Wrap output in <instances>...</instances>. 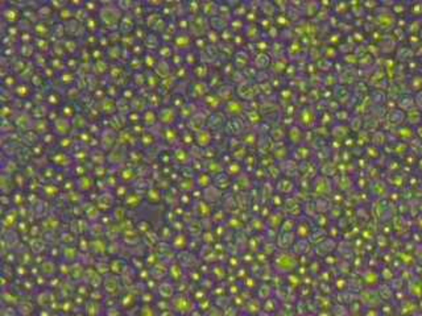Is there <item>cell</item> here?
<instances>
[{
  "mask_svg": "<svg viewBox=\"0 0 422 316\" xmlns=\"http://www.w3.org/2000/svg\"><path fill=\"white\" fill-rule=\"evenodd\" d=\"M317 121H318V116L315 113V109L310 105L302 107L297 113V123L300 124L301 128L314 127Z\"/></svg>",
  "mask_w": 422,
  "mask_h": 316,
  "instance_id": "1",
  "label": "cell"
},
{
  "mask_svg": "<svg viewBox=\"0 0 422 316\" xmlns=\"http://www.w3.org/2000/svg\"><path fill=\"white\" fill-rule=\"evenodd\" d=\"M179 112H177V109L172 108V107H161L157 111V119L161 124H164L166 127H172L177 120H179Z\"/></svg>",
  "mask_w": 422,
  "mask_h": 316,
  "instance_id": "2",
  "label": "cell"
},
{
  "mask_svg": "<svg viewBox=\"0 0 422 316\" xmlns=\"http://www.w3.org/2000/svg\"><path fill=\"white\" fill-rule=\"evenodd\" d=\"M275 266L278 271H282V273L292 271L295 268L294 257L291 253H280V256H277L276 261H275Z\"/></svg>",
  "mask_w": 422,
  "mask_h": 316,
  "instance_id": "3",
  "label": "cell"
},
{
  "mask_svg": "<svg viewBox=\"0 0 422 316\" xmlns=\"http://www.w3.org/2000/svg\"><path fill=\"white\" fill-rule=\"evenodd\" d=\"M193 45L192 34L185 30H181L173 38V46L179 50H189Z\"/></svg>",
  "mask_w": 422,
  "mask_h": 316,
  "instance_id": "4",
  "label": "cell"
},
{
  "mask_svg": "<svg viewBox=\"0 0 422 316\" xmlns=\"http://www.w3.org/2000/svg\"><path fill=\"white\" fill-rule=\"evenodd\" d=\"M244 112V104L238 100H228L225 105V115L228 119L240 118V115Z\"/></svg>",
  "mask_w": 422,
  "mask_h": 316,
  "instance_id": "5",
  "label": "cell"
},
{
  "mask_svg": "<svg viewBox=\"0 0 422 316\" xmlns=\"http://www.w3.org/2000/svg\"><path fill=\"white\" fill-rule=\"evenodd\" d=\"M194 140L199 148H209L212 142V135H211L209 128H203L201 131H198L197 133H194Z\"/></svg>",
  "mask_w": 422,
  "mask_h": 316,
  "instance_id": "6",
  "label": "cell"
},
{
  "mask_svg": "<svg viewBox=\"0 0 422 316\" xmlns=\"http://www.w3.org/2000/svg\"><path fill=\"white\" fill-rule=\"evenodd\" d=\"M253 65H255V67L260 69V70L268 69V67L271 66V57L264 52L258 53L255 56V58H253Z\"/></svg>",
  "mask_w": 422,
  "mask_h": 316,
  "instance_id": "7",
  "label": "cell"
},
{
  "mask_svg": "<svg viewBox=\"0 0 422 316\" xmlns=\"http://www.w3.org/2000/svg\"><path fill=\"white\" fill-rule=\"evenodd\" d=\"M209 85H206L205 82H202V80H198L197 83L194 86H192L193 87V95H195L194 98H198V99H203L205 96H207V92H209V87H207Z\"/></svg>",
  "mask_w": 422,
  "mask_h": 316,
  "instance_id": "8",
  "label": "cell"
},
{
  "mask_svg": "<svg viewBox=\"0 0 422 316\" xmlns=\"http://www.w3.org/2000/svg\"><path fill=\"white\" fill-rule=\"evenodd\" d=\"M289 140H291L294 145H298L304 140V133H302V128L301 127H292L289 129Z\"/></svg>",
  "mask_w": 422,
  "mask_h": 316,
  "instance_id": "9",
  "label": "cell"
},
{
  "mask_svg": "<svg viewBox=\"0 0 422 316\" xmlns=\"http://www.w3.org/2000/svg\"><path fill=\"white\" fill-rule=\"evenodd\" d=\"M203 100L206 102V104L209 105V108H211L214 112H216L218 111V108H219V105H221L222 103V99L218 96V95H211L209 94L207 96H205L203 98Z\"/></svg>",
  "mask_w": 422,
  "mask_h": 316,
  "instance_id": "10",
  "label": "cell"
},
{
  "mask_svg": "<svg viewBox=\"0 0 422 316\" xmlns=\"http://www.w3.org/2000/svg\"><path fill=\"white\" fill-rule=\"evenodd\" d=\"M417 257H418V260L421 261V264H422V246H420V248H418Z\"/></svg>",
  "mask_w": 422,
  "mask_h": 316,
  "instance_id": "11",
  "label": "cell"
}]
</instances>
